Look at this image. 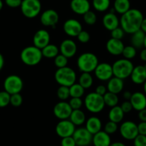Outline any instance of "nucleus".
<instances>
[{
	"label": "nucleus",
	"mask_w": 146,
	"mask_h": 146,
	"mask_svg": "<svg viewBox=\"0 0 146 146\" xmlns=\"http://www.w3.org/2000/svg\"><path fill=\"white\" fill-rule=\"evenodd\" d=\"M54 64L58 68L67 67L68 64V58L62 54H59L54 58Z\"/></svg>",
	"instance_id": "nucleus-37"
},
{
	"label": "nucleus",
	"mask_w": 146,
	"mask_h": 146,
	"mask_svg": "<svg viewBox=\"0 0 146 146\" xmlns=\"http://www.w3.org/2000/svg\"><path fill=\"white\" fill-rule=\"evenodd\" d=\"M143 66H144V67H145V68L146 69V62L145 63V64H144V65H143Z\"/></svg>",
	"instance_id": "nucleus-60"
},
{
	"label": "nucleus",
	"mask_w": 146,
	"mask_h": 146,
	"mask_svg": "<svg viewBox=\"0 0 146 146\" xmlns=\"http://www.w3.org/2000/svg\"><path fill=\"white\" fill-rule=\"evenodd\" d=\"M42 57V50L34 45L25 47L20 53L21 60L27 66L37 65L41 62Z\"/></svg>",
	"instance_id": "nucleus-2"
},
{
	"label": "nucleus",
	"mask_w": 146,
	"mask_h": 146,
	"mask_svg": "<svg viewBox=\"0 0 146 146\" xmlns=\"http://www.w3.org/2000/svg\"><path fill=\"white\" fill-rule=\"evenodd\" d=\"M136 54H137V49L132 45L125 46L123 52H122L123 58L129 60H131L132 59L135 58Z\"/></svg>",
	"instance_id": "nucleus-35"
},
{
	"label": "nucleus",
	"mask_w": 146,
	"mask_h": 146,
	"mask_svg": "<svg viewBox=\"0 0 146 146\" xmlns=\"http://www.w3.org/2000/svg\"><path fill=\"white\" fill-rule=\"evenodd\" d=\"M102 121L96 116H91L85 121V128L93 135L102 130Z\"/></svg>",
	"instance_id": "nucleus-24"
},
{
	"label": "nucleus",
	"mask_w": 146,
	"mask_h": 146,
	"mask_svg": "<svg viewBox=\"0 0 146 146\" xmlns=\"http://www.w3.org/2000/svg\"><path fill=\"white\" fill-rule=\"evenodd\" d=\"M92 7L99 12H106L110 6V0H92Z\"/></svg>",
	"instance_id": "nucleus-33"
},
{
	"label": "nucleus",
	"mask_w": 146,
	"mask_h": 146,
	"mask_svg": "<svg viewBox=\"0 0 146 146\" xmlns=\"http://www.w3.org/2000/svg\"><path fill=\"white\" fill-rule=\"evenodd\" d=\"M72 109L69 103L65 101L57 102L53 108V114L60 120L69 119Z\"/></svg>",
	"instance_id": "nucleus-15"
},
{
	"label": "nucleus",
	"mask_w": 146,
	"mask_h": 146,
	"mask_svg": "<svg viewBox=\"0 0 146 146\" xmlns=\"http://www.w3.org/2000/svg\"><path fill=\"white\" fill-rule=\"evenodd\" d=\"M92 143L94 146H110L111 144V137L104 130H100L92 135Z\"/></svg>",
	"instance_id": "nucleus-23"
},
{
	"label": "nucleus",
	"mask_w": 146,
	"mask_h": 146,
	"mask_svg": "<svg viewBox=\"0 0 146 146\" xmlns=\"http://www.w3.org/2000/svg\"><path fill=\"white\" fill-rule=\"evenodd\" d=\"M60 145H61V146H77L72 136L62 138Z\"/></svg>",
	"instance_id": "nucleus-46"
},
{
	"label": "nucleus",
	"mask_w": 146,
	"mask_h": 146,
	"mask_svg": "<svg viewBox=\"0 0 146 146\" xmlns=\"http://www.w3.org/2000/svg\"><path fill=\"white\" fill-rule=\"evenodd\" d=\"M103 99L105 105L110 108H113L117 105L119 102V98L117 94L108 92V91L103 95Z\"/></svg>",
	"instance_id": "nucleus-32"
},
{
	"label": "nucleus",
	"mask_w": 146,
	"mask_h": 146,
	"mask_svg": "<svg viewBox=\"0 0 146 146\" xmlns=\"http://www.w3.org/2000/svg\"><path fill=\"white\" fill-rule=\"evenodd\" d=\"M24 87L22 78L17 75H10L4 81V89L10 95L20 93Z\"/></svg>",
	"instance_id": "nucleus-8"
},
{
	"label": "nucleus",
	"mask_w": 146,
	"mask_h": 146,
	"mask_svg": "<svg viewBox=\"0 0 146 146\" xmlns=\"http://www.w3.org/2000/svg\"><path fill=\"white\" fill-rule=\"evenodd\" d=\"M60 17L55 10L52 9L44 11L40 15V22L44 27H50L54 29L59 22Z\"/></svg>",
	"instance_id": "nucleus-13"
},
{
	"label": "nucleus",
	"mask_w": 146,
	"mask_h": 146,
	"mask_svg": "<svg viewBox=\"0 0 146 146\" xmlns=\"http://www.w3.org/2000/svg\"><path fill=\"white\" fill-rule=\"evenodd\" d=\"M95 75L100 81H108L113 77V71L112 64L108 62L99 63L95 68Z\"/></svg>",
	"instance_id": "nucleus-12"
},
{
	"label": "nucleus",
	"mask_w": 146,
	"mask_h": 146,
	"mask_svg": "<svg viewBox=\"0 0 146 146\" xmlns=\"http://www.w3.org/2000/svg\"><path fill=\"white\" fill-rule=\"evenodd\" d=\"M60 53L65 56L67 58H72L76 54L78 51V46L75 41L71 39L64 40L59 47Z\"/></svg>",
	"instance_id": "nucleus-17"
},
{
	"label": "nucleus",
	"mask_w": 146,
	"mask_h": 146,
	"mask_svg": "<svg viewBox=\"0 0 146 146\" xmlns=\"http://www.w3.org/2000/svg\"><path fill=\"white\" fill-rule=\"evenodd\" d=\"M143 48L146 49V34L145 36V40H144V46H143Z\"/></svg>",
	"instance_id": "nucleus-59"
},
{
	"label": "nucleus",
	"mask_w": 146,
	"mask_h": 146,
	"mask_svg": "<svg viewBox=\"0 0 146 146\" xmlns=\"http://www.w3.org/2000/svg\"><path fill=\"white\" fill-rule=\"evenodd\" d=\"M140 58L142 61L145 62H146V49H142L140 52Z\"/></svg>",
	"instance_id": "nucleus-52"
},
{
	"label": "nucleus",
	"mask_w": 146,
	"mask_h": 146,
	"mask_svg": "<svg viewBox=\"0 0 146 146\" xmlns=\"http://www.w3.org/2000/svg\"><path fill=\"white\" fill-rule=\"evenodd\" d=\"M69 120L75 126H81L86 121V116L81 109L73 110Z\"/></svg>",
	"instance_id": "nucleus-26"
},
{
	"label": "nucleus",
	"mask_w": 146,
	"mask_h": 146,
	"mask_svg": "<svg viewBox=\"0 0 146 146\" xmlns=\"http://www.w3.org/2000/svg\"><path fill=\"white\" fill-rule=\"evenodd\" d=\"M78 83L84 88L85 89H88L91 88L93 85V78L90 73L82 72L79 78V82Z\"/></svg>",
	"instance_id": "nucleus-31"
},
{
	"label": "nucleus",
	"mask_w": 146,
	"mask_h": 146,
	"mask_svg": "<svg viewBox=\"0 0 146 146\" xmlns=\"http://www.w3.org/2000/svg\"><path fill=\"white\" fill-rule=\"evenodd\" d=\"M50 33L44 29H39L35 33L32 39L33 45L42 50L50 43Z\"/></svg>",
	"instance_id": "nucleus-16"
},
{
	"label": "nucleus",
	"mask_w": 146,
	"mask_h": 146,
	"mask_svg": "<svg viewBox=\"0 0 146 146\" xmlns=\"http://www.w3.org/2000/svg\"><path fill=\"white\" fill-rule=\"evenodd\" d=\"M23 102V98L20 93H17L11 95L10 96V104L13 107L17 108L22 105Z\"/></svg>",
	"instance_id": "nucleus-41"
},
{
	"label": "nucleus",
	"mask_w": 146,
	"mask_h": 146,
	"mask_svg": "<svg viewBox=\"0 0 146 146\" xmlns=\"http://www.w3.org/2000/svg\"><path fill=\"white\" fill-rule=\"evenodd\" d=\"M70 95L71 98H82L85 94V88H82L79 83H75L69 88Z\"/></svg>",
	"instance_id": "nucleus-34"
},
{
	"label": "nucleus",
	"mask_w": 146,
	"mask_h": 146,
	"mask_svg": "<svg viewBox=\"0 0 146 146\" xmlns=\"http://www.w3.org/2000/svg\"><path fill=\"white\" fill-rule=\"evenodd\" d=\"M117 130H118L117 123H114L113 121H110V120L107 122L105 123V126H104V131L108 133V134H109L110 135L115 133L117 131Z\"/></svg>",
	"instance_id": "nucleus-39"
},
{
	"label": "nucleus",
	"mask_w": 146,
	"mask_h": 146,
	"mask_svg": "<svg viewBox=\"0 0 146 146\" xmlns=\"http://www.w3.org/2000/svg\"><path fill=\"white\" fill-rule=\"evenodd\" d=\"M57 96L61 101H65L70 97L69 87L60 86L57 90Z\"/></svg>",
	"instance_id": "nucleus-36"
},
{
	"label": "nucleus",
	"mask_w": 146,
	"mask_h": 146,
	"mask_svg": "<svg viewBox=\"0 0 146 146\" xmlns=\"http://www.w3.org/2000/svg\"><path fill=\"white\" fill-rule=\"evenodd\" d=\"M112 67L113 76L124 80L125 79L130 77L135 66L130 60L122 58L114 62V63L112 64Z\"/></svg>",
	"instance_id": "nucleus-5"
},
{
	"label": "nucleus",
	"mask_w": 146,
	"mask_h": 146,
	"mask_svg": "<svg viewBox=\"0 0 146 146\" xmlns=\"http://www.w3.org/2000/svg\"><path fill=\"white\" fill-rule=\"evenodd\" d=\"M64 32L70 37H77L82 30V24L75 19H67L63 24Z\"/></svg>",
	"instance_id": "nucleus-14"
},
{
	"label": "nucleus",
	"mask_w": 146,
	"mask_h": 146,
	"mask_svg": "<svg viewBox=\"0 0 146 146\" xmlns=\"http://www.w3.org/2000/svg\"><path fill=\"white\" fill-rule=\"evenodd\" d=\"M130 9H131L130 0H115L113 4V9L117 14L122 15L127 12Z\"/></svg>",
	"instance_id": "nucleus-29"
},
{
	"label": "nucleus",
	"mask_w": 146,
	"mask_h": 146,
	"mask_svg": "<svg viewBox=\"0 0 146 146\" xmlns=\"http://www.w3.org/2000/svg\"><path fill=\"white\" fill-rule=\"evenodd\" d=\"M119 130L122 137L127 140H133L139 134L137 125L130 120L123 122L120 125Z\"/></svg>",
	"instance_id": "nucleus-9"
},
{
	"label": "nucleus",
	"mask_w": 146,
	"mask_h": 146,
	"mask_svg": "<svg viewBox=\"0 0 146 146\" xmlns=\"http://www.w3.org/2000/svg\"><path fill=\"white\" fill-rule=\"evenodd\" d=\"M4 65H5V58L1 52H0V71L3 69Z\"/></svg>",
	"instance_id": "nucleus-54"
},
{
	"label": "nucleus",
	"mask_w": 146,
	"mask_h": 146,
	"mask_svg": "<svg viewBox=\"0 0 146 146\" xmlns=\"http://www.w3.org/2000/svg\"><path fill=\"white\" fill-rule=\"evenodd\" d=\"M120 108L123 110V113H124L125 114V113H129L133 110V106H132L130 100L124 101V102L121 104V105H120Z\"/></svg>",
	"instance_id": "nucleus-47"
},
{
	"label": "nucleus",
	"mask_w": 146,
	"mask_h": 146,
	"mask_svg": "<svg viewBox=\"0 0 146 146\" xmlns=\"http://www.w3.org/2000/svg\"><path fill=\"white\" fill-rule=\"evenodd\" d=\"M137 130L139 134L146 135V122H140L137 124Z\"/></svg>",
	"instance_id": "nucleus-49"
},
{
	"label": "nucleus",
	"mask_w": 146,
	"mask_h": 146,
	"mask_svg": "<svg viewBox=\"0 0 146 146\" xmlns=\"http://www.w3.org/2000/svg\"><path fill=\"white\" fill-rule=\"evenodd\" d=\"M124 88V82L123 80L113 76L111 79L108 81L107 89L108 92H113L115 94H118L123 91Z\"/></svg>",
	"instance_id": "nucleus-25"
},
{
	"label": "nucleus",
	"mask_w": 146,
	"mask_h": 146,
	"mask_svg": "<svg viewBox=\"0 0 146 146\" xmlns=\"http://www.w3.org/2000/svg\"><path fill=\"white\" fill-rule=\"evenodd\" d=\"M3 6H4V3H3V2H2V0H0V11L2 9Z\"/></svg>",
	"instance_id": "nucleus-58"
},
{
	"label": "nucleus",
	"mask_w": 146,
	"mask_h": 146,
	"mask_svg": "<svg viewBox=\"0 0 146 146\" xmlns=\"http://www.w3.org/2000/svg\"><path fill=\"white\" fill-rule=\"evenodd\" d=\"M132 94L130 91H125L123 93V97L125 100H130V98H131Z\"/></svg>",
	"instance_id": "nucleus-53"
},
{
	"label": "nucleus",
	"mask_w": 146,
	"mask_h": 146,
	"mask_svg": "<svg viewBox=\"0 0 146 146\" xmlns=\"http://www.w3.org/2000/svg\"><path fill=\"white\" fill-rule=\"evenodd\" d=\"M102 25L107 30L111 32L114 29L120 27V19L115 14V12L111 11L103 16Z\"/></svg>",
	"instance_id": "nucleus-19"
},
{
	"label": "nucleus",
	"mask_w": 146,
	"mask_h": 146,
	"mask_svg": "<svg viewBox=\"0 0 146 146\" xmlns=\"http://www.w3.org/2000/svg\"><path fill=\"white\" fill-rule=\"evenodd\" d=\"M98 64V57L92 52L82 53L77 60V66L81 72L90 73L94 72Z\"/></svg>",
	"instance_id": "nucleus-4"
},
{
	"label": "nucleus",
	"mask_w": 146,
	"mask_h": 146,
	"mask_svg": "<svg viewBox=\"0 0 146 146\" xmlns=\"http://www.w3.org/2000/svg\"><path fill=\"white\" fill-rule=\"evenodd\" d=\"M140 29L143 31L144 33L146 34V17L143 19V22H142V25H141V27H140Z\"/></svg>",
	"instance_id": "nucleus-55"
},
{
	"label": "nucleus",
	"mask_w": 146,
	"mask_h": 146,
	"mask_svg": "<svg viewBox=\"0 0 146 146\" xmlns=\"http://www.w3.org/2000/svg\"><path fill=\"white\" fill-rule=\"evenodd\" d=\"M68 103L72 109V110H73L81 109L82 105H83V102L80 98H71Z\"/></svg>",
	"instance_id": "nucleus-42"
},
{
	"label": "nucleus",
	"mask_w": 146,
	"mask_h": 146,
	"mask_svg": "<svg viewBox=\"0 0 146 146\" xmlns=\"http://www.w3.org/2000/svg\"><path fill=\"white\" fill-rule=\"evenodd\" d=\"M95 92L98 95H101V96H103L107 92H108V89H107V87H105L103 85H100L95 88Z\"/></svg>",
	"instance_id": "nucleus-50"
},
{
	"label": "nucleus",
	"mask_w": 146,
	"mask_h": 146,
	"mask_svg": "<svg viewBox=\"0 0 146 146\" xmlns=\"http://www.w3.org/2000/svg\"><path fill=\"white\" fill-rule=\"evenodd\" d=\"M72 137L77 146H89L92 143V135L85 127L77 128Z\"/></svg>",
	"instance_id": "nucleus-11"
},
{
	"label": "nucleus",
	"mask_w": 146,
	"mask_h": 146,
	"mask_svg": "<svg viewBox=\"0 0 146 146\" xmlns=\"http://www.w3.org/2000/svg\"><path fill=\"white\" fill-rule=\"evenodd\" d=\"M77 38L80 42L85 44V43H88L90 40V35L89 32H87V31L82 30L78 35Z\"/></svg>",
	"instance_id": "nucleus-44"
},
{
	"label": "nucleus",
	"mask_w": 146,
	"mask_h": 146,
	"mask_svg": "<svg viewBox=\"0 0 146 146\" xmlns=\"http://www.w3.org/2000/svg\"><path fill=\"white\" fill-rule=\"evenodd\" d=\"M22 15L28 19L36 17L42 10V4L40 0H22L20 6Z\"/></svg>",
	"instance_id": "nucleus-7"
},
{
	"label": "nucleus",
	"mask_w": 146,
	"mask_h": 146,
	"mask_svg": "<svg viewBox=\"0 0 146 146\" xmlns=\"http://www.w3.org/2000/svg\"><path fill=\"white\" fill-rule=\"evenodd\" d=\"M110 146H126L122 142H114V143H111V144L110 145Z\"/></svg>",
	"instance_id": "nucleus-56"
},
{
	"label": "nucleus",
	"mask_w": 146,
	"mask_h": 146,
	"mask_svg": "<svg viewBox=\"0 0 146 146\" xmlns=\"http://www.w3.org/2000/svg\"><path fill=\"white\" fill-rule=\"evenodd\" d=\"M130 102L133 110L140 111L146 108V95L144 92H135L132 94Z\"/></svg>",
	"instance_id": "nucleus-21"
},
{
	"label": "nucleus",
	"mask_w": 146,
	"mask_h": 146,
	"mask_svg": "<svg viewBox=\"0 0 146 146\" xmlns=\"http://www.w3.org/2000/svg\"><path fill=\"white\" fill-rule=\"evenodd\" d=\"M70 9L78 15H84L90 10V3L88 0H71Z\"/></svg>",
	"instance_id": "nucleus-18"
},
{
	"label": "nucleus",
	"mask_w": 146,
	"mask_h": 146,
	"mask_svg": "<svg viewBox=\"0 0 146 146\" xmlns=\"http://www.w3.org/2000/svg\"><path fill=\"white\" fill-rule=\"evenodd\" d=\"M75 127L76 126L68 119L60 120L56 125V134L61 138L72 136L76 130Z\"/></svg>",
	"instance_id": "nucleus-10"
},
{
	"label": "nucleus",
	"mask_w": 146,
	"mask_h": 146,
	"mask_svg": "<svg viewBox=\"0 0 146 146\" xmlns=\"http://www.w3.org/2000/svg\"><path fill=\"white\" fill-rule=\"evenodd\" d=\"M54 80L60 86L70 88L76 82L77 74L72 68L67 66L56 70L54 72Z\"/></svg>",
	"instance_id": "nucleus-3"
},
{
	"label": "nucleus",
	"mask_w": 146,
	"mask_h": 146,
	"mask_svg": "<svg viewBox=\"0 0 146 146\" xmlns=\"http://www.w3.org/2000/svg\"><path fill=\"white\" fill-rule=\"evenodd\" d=\"M125 45L123 41L120 40L110 38L106 42V50L108 52L113 56L122 54Z\"/></svg>",
	"instance_id": "nucleus-20"
},
{
	"label": "nucleus",
	"mask_w": 146,
	"mask_h": 146,
	"mask_svg": "<svg viewBox=\"0 0 146 146\" xmlns=\"http://www.w3.org/2000/svg\"><path fill=\"white\" fill-rule=\"evenodd\" d=\"M10 94L5 90L0 92V108H5L10 104Z\"/></svg>",
	"instance_id": "nucleus-40"
},
{
	"label": "nucleus",
	"mask_w": 146,
	"mask_h": 146,
	"mask_svg": "<svg viewBox=\"0 0 146 146\" xmlns=\"http://www.w3.org/2000/svg\"><path fill=\"white\" fill-rule=\"evenodd\" d=\"M131 35V39H130L131 45L135 47L137 50L143 48L145 33H144L141 29H139L138 31L132 34Z\"/></svg>",
	"instance_id": "nucleus-28"
},
{
	"label": "nucleus",
	"mask_w": 146,
	"mask_h": 146,
	"mask_svg": "<svg viewBox=\"0 0 146 146\" xmlns=\"http://www.w3.org/2000/svg\"><path fill=\"white\" fill-rule=\"evenodd\" d=\"M82 16H83L84 22L88 25H95L97 22V19H98L96 14H95L93 11L91 10L88 11V12H86V13L84 15H82Z\"/></svg>",
	"instance_id": "nucleus-38"
},
{
	"label": "nucleus",
	"mask_w": 146,
	"mask_h": 146,
	"mask_svg": "<svg viewBox=\"0 0 146 146\" xmlns=\"http://www.w3.org/2000/svg\"><path fill=\"white\" fill-rule=\"evenodd\" d=\"M130 79L136 85H142L146 80V69L143 65L134 67L130 75Z\"/></svg>",
	"instance_id": "nucleus-22"
},
{
	"label": "nucleus",
	"mask_w": 146,
	"mask_h": 146,
	"mask_svg": "<svg viewBox=\"0 0 146 146\" xmlns=\"http://www.w3.org/2000/svg\"><path fill=\"white\" fill-rule=\"evenodd\" d=\"M124 115L125 113H123L120 106L116 105V106L110 108L109 113H108V118L110 121H113L118 124L123 120Z\"/></svg>",
	"instance_id": "nucleus-27"
},
{
	"label": "nucleus",
	"mask_w": 146,
	"mask_h": 146,
	"mask_svg": "<svg viewBox=\"0 0 146 146\" xmlns=\"http://www.w3.org/2000/svg\"><path fill=\"white\" fill-rule=\"evenodd\" d=\"M84 104L86 109L92 113H100L105 106L103 96L98 95L95 92H90L85 96Z\"/></svg>",
	"instance_id": "nucleus-6"
},
{
	"label": "nucleus",
	"mask_w": 146,
	"mask_h": 146,
	"mask_svg": "<svg viewBox=\"0 0 146 146\" xmlns=\"http://www.w3.org/2000/svg\"><path fill=\"white\" fill-rule=\"evenodd\" d=\"M22 0H5V2L9 7L17 8L20 7Z\"/></svg>",
	"instance_id": "nucleus-48"
},
{
	"label": "nucleus",
	"mask_w": 146,
	"mask_h": 146,
	"mask_svg": "<svg viewBox=\"0 0 146 146\" xmlns=\"http://www.w3.org/2000/svg\"><path fill=\"white\" fill-rule=\"evenodd\" d=\"M125 34V32H124V30H123L120 27L115 28V29H114L113 30H112L111 32H110L111 38L120 40H122V39L124 37Z\"/></svg>",
	"instance_id": "nucleus-43"
},
{
	"label": "nucleus",
	"mask_w": 146,
	"mask_h": 146,
	"mask_svg": "<svg viewBox=\"0 0 146 146\" xmlns=\"http://www.w3.org/2000/svg\"><path fill=\"white\" fill-rule=\"evenodd\" d=\"M134 146H146V135L138 134V135L133 140Z\"/></svg>",
	"instance_id": "nucleus-45"
},
{
	"label": "nucleus",
	"mask_w": 146,
	"mask_h": 146,
	"mask_svg": "<svg viewBox=\"0 0 146 146\" xmlns=\"http://www.w3.org/2000/svg\"><path fill=\"white\" fill-rule=\"evenodd\" d=\"M138 118L140 122H146V108L138 111Z\"/></svg>",
	"instance_id": "nucleus-51"
},
{
	"label": "nucleus",
	"mask_w": 146,
	"mask_h": 146,
	"mask_svg": "<svg viewBox=\"0 0 146 146\" xmlns=\"http://www.w3.org/2000/svg\"><path fill=\"white\" fill-rule=\"evenodd\" d=\"M144 16L137 9H130L121 15L120 26L126 34L132 35L140 29Z\"/></svg>",
	"instance_id": "nucleus-1"
},
{
	"label": "nucleus",
	"mask_w": 146,
	"mask_h": 146,
	"mask_svg": "<svg viewBox=\"0 0 146 146\" xmlns=\"http://www.w3.org/2000/svg\"><path fill=\"white\" fill-rule=\"evenodd\" d=\"M143 90H144V93L145 94V95H146V80H145V82L143 84Z\"/></svg>",
	"instance_id": "nucleus-57"
},
{
	"label": "nucleus",
	"mask_w": 146,
	"mask_h": 146,
	"mask_svg": "<svg viewBox=\"0 0 146 146\" xmlns=\"http://www.w3.org/2000/svg\"><path fill=\"white\" fill-rule=\"evenodd\" d=\"M43 57L47 59H54L56 56L60 54V49L54 44H49L46 47L42 49Z\"/></svg>",
	"instance_id": "nucleus-30"
}]
</instances>
